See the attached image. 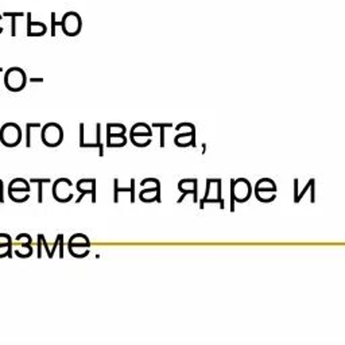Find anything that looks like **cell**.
<instances>
[{
  "label": "cell",
  "mask_w": 345,
  "mask_h": 345,
  "mask_svg": "<svg viewBox=\"0 0 345 345\" xmlns=\"http://www.w3.org/2000/svg\"><path fill=\"white\" fill-rule=\"evenodd\" d=\"M27 84V76L23 69L12 66L5 72L4 85L9 92H20Z\"/></svg>",
  "instance_id": "6da1fadb"
},
{
  "label": "cell",
  "mask_w": 345,
  "mask_h": 345,
  "mask_svg": "<svg viewBox=\"0 0 345 345\" xmlns=\"http://www.w3.org/2000/svg\"><path fill=\"white\" fill-rule=\"evenodd\" d=\"M64 141V130L57 123H47L42 128V142L46 147H57Z\"/></svg>",
  "instance_id": "7a4b0ae2"
},
{
  "label": "cell",
  "mask_w": 345,
  "mask_h": 345,
  "mask_svg": "<svg viewBox=\"0 0 345 345\" xmlns=\"http://www.w3.org/2000/svg\"><path fill=\"white\" fill-rule=\"evenodd\" d=\"M0 142L5 147H15L22 142V130L16 123H5L0 128Z\"/></svg>",
  "instance_id": "3957f363"
},
{
  "label": "cell",
  "mask_w": 345,
  "mask_h": 345,
  "mask_svg": "<svg viewBox=\"0 0 345 345\" xmlns=\"http://www.w3.org/2000/svg\"><path fill=\"white\" fill-rule=\"evenodd\" d=\"M61 23H62L61 28L66 36H76L81 32L82 19L80 14L74 12V11H69V12L64 14Z\"/></svg>",
  "instance_id": "277c9868"
},
{
  "label": "cell",
  "mask_w": 345,
  "mask_h": 345,
  "mask_svg": "<svg viewBox=\"0 0 345 345\" xmlns=\"http://www.w3.org/2000/svg\"><path fill=\"white\" fill-rule=\"evenodd\" d=\"M72 185V181L68 179V178L57 179L54 182V185H53V197H54V200L58 201V202H62V204H66L69 201H72L73 193L70 190Z\"/></svg>",
  "instance_id": "5b68a950"
},
{
  "label": "cell",
  "mask_w": 345,
  "mask_h": 345,
  "mask_svg": "<svg viewBox=\"0 0 345 345\" xmlns=\"http://www.w3.org/2000/svg\"><path fill=\"white\" fill-rule=\"evenodd\" d=\"M77 190L80 191V197H78L76 202H80V201L85 197V195L91 194L92 195V202L95 204L96 202V179L95 178H84V179H80L77 182Z\"/></svg>",
  "instance_id": "8992f818"
},
{
  "label": "cell",
  "mask_w": 345,
  "mask_h": 345,
  "mask_svg": "<svg viewBox=\"0 0 345 345\" xmlns=\"http://www.w3.org/2000/svg\"><path fill=\"white\" fill-rule=\"evenodd\" d=\"M12 250H14V254L18 256V258L27 259L30 258L34 252L32 250V243H27V241H12Z\"/></svg>",
  "instance_id": "52a82bcc"
},
{
  "label": "cell",
  "mask_w": 345,
  "mask_h": 345,
  "mask_svg": "<svg viewBox=\"0 0 345 345\" xmlns=\"http://www.w3.org/2000/svg\"><path fill=\"white\" fill-rule=\"evenodd\" d=\"M27 35L28 36H42L47 32V26L43 22H32L31 14L27 12Z\"/></svg>",
  "instance_id": "ba28073f"
},
{
  "label": "cell",
  "mask_w": 345,
  "mask_h": 345,
  "mask_svg": "<svg viewBox=\"0 0 345 345\" xmlns=\"http://www.w3.org/2000/svg\"><path fill=\"white\" fill-rule=\"evenodd\" d=\"M139 198L143 202H153V201H157V202H161V186L157 187H146L139 193Z\"/></svg>",
  "instance_id": "9c48e42d"
},
{
  "label": "cell",
  "mask_w": 345,
  "mask_h": 345,
  "mask_svg": "<svg viewBox=\"0 0 345 345\" xmlns=\"http://www.w3.org/2000/svg\"><path fill=\"white\" fill-rule=\"evenodd\" d=\"M124 191V193H130L131 194V202H135V179L131 178V186L130 187H120L119 186V179L115 178L114 181V201L118 204L119 202V194Z\"/></svg>",
  "instance_id": "30bf717a"
},
{
  "label": "cell",
  "mask_w": 345,
  "mask_h": 345,
  "mask_svg": "<svg viewBox=\"0 0 345 345\" xmlns=\"http://www.w3.org/2000/svg\"><path fill=\"white\" fill-rule=\"evenodd\" d=\"M178 190L183 194L191 193L194 195V202H197V179H182L178 183Z\"/></svg>",
  "instance_id": "8fae6325"
},
{
  "label": "cell",
  "mask_w": 345,
  "mask_h": 345,
  "mask_svg": "<svg viewBox=\"0 0 345 345\" xmlns=\"http://www.w3.org/2000/svg\"><path fill=\"white\" fill-rule=\"evenodd\" d=\"M174 145L179 146V147H186V146L191 145L195 146L194 143V131L181 132L179 135L174 138Z\"/></svg>",
  "instance_id": "7c38bea8"
},
{
  "label": "cell",
  "mask_w": 345,
  "mask_h": 345,
  "mask_svg": "<svg viewBox=\"0 0 345 345\" xmlns=\"http://www.w3.org/2000/svg\"><path fill=\"white\" fill-rule=\"evenodd\" d=\"M130 132H131V137H153L150 126H147L146 123H137L135 126H132Z\"/></svg>",
  "instance_id": "4fadbf2b"
},
{
  "label": "cell",
  "mask_w": 345,
  "mask_h": 345,
  "mask_svg": "<svg viewBox=\"0 0 345 345\" xmlns=\"http://www.w3.org/2000/svg\"><path fill=\"white\" fill-rule=\"evenodd\" d=\"M68 247H88L91 248V241L86 235L82 233H74L68 241Z\"/></svg>",
  "instance_id": "5bb4252c"
},
{
  "label": "cell",
  "mask_w": 345,
  "mask_h": 345,
  "mask_svg": "<svg viewBox=\"0 0 345 345\" xmlns=\"http://www.w3.org/2000/svg\"><path fill=\"white\" fill-rule=\"evenodd\" d=\"M127 128L124 124L120 123H108L107 124V137H112V135H126Z\"/></svg>",
  "instance_id": "9a60e30c"
},
{
  "label": "cell",
  "mask_w": 345,
  "mask_h": 345,
  "mask_svg": "<svg viewBox=\"0 0 345 345\" xmlns=\"http://www.w3.org/2000/svg\"><path fill=\"white\" fill-rule=\"evenodd\" d=\"M8 190H27L30 191V185L23 178H15L8 183Z\"/></svg>",
  "instance_id": "2e32d148"
},
{
  "label": "cell",
  "mask_w": 345,
  "mask_h": 345,
  "mask_svg": "<svg viewBox=\"0 0 345 345\" xmlns=\"http://www.w3.org/2000/svg\"><path fill=\"white\" fill-rule=\"evenodd\" d=\"M127 145V138L126 135H112L107 137V146L108 147H123Z\"/></svg>",
  "instance_id": "e0dca14e"
},
{
  "label": "cell",
  "mask_w": 345,
  "mask_h": 345,
  "mask_svg": "<svg viewBox=\"0 0 345 345\" xmlns=\"http://www.w3.org/2000/svg\"><path fill=\"white\" fill-rule=\"evenodd\" d=\"M27 190H8V197L14 202H24L30 198Z\"/></svg>",
  "instance_id": "ac0fdd59"
},
{
  "label": "cell",
  "mask_w": 345,
  "mask_h": 345,
  "mask_svg": "<svg viewBox=\"0 0 345 345\" xmlns=\"http://www.w3.org/2000/svg\"><path fill=\"white\" fill-rule=\"evenodd\" d=\"M50 178H38V179L32 178V179H30V183H38V202L39 204L43 202V186H45V183H50Z\"/></svg>",
  "instance_id": "d6986e66"
},
{
  "label": "cell",
  "mask_w": 345,
  "mask_h": 345,
  "mask_svg": "<svg viewBox=\"0 0 345 345\" xmlns=\"http://www.w3.org/2000/svg\"><path fill=\"white\" fill-rule=\"evenodd\" d=\"M68 250L69 254L72 255L73 258L77 259L85 258V256H88L89 252H91V250H89L88 247H68Z\"/></svg>",
  "instance_id": "ffe728a7"
},
{
  "label": "cell",
  "mask_w": 345,
  "mask_h": 345,
  "mask_svg": "<svg viewBox=\"0 0 345 345\" xmlns=\"http://www.w3.org/2000/svg\"><path fill=\"white\" fill-rule=\"evenodd\" d=\"M12 241L0 243V259L12 258V255H14V250H12Z\"/></svg>",
  "instance_id": "44dd1931"
},
{
  "label": "cell",
  "mask_w": 345,
  "mask_h": 345,
  "mask_svg": "<svg viewBox=\"0 0 345 345\" xmlns=\"http://www.w3.org/2000/svg\"><path fill=\"white\" fill-rule=\"evenodd\" d=\"M154 128H159L161 130V138H159V145L161 147H165V132H166V128L172 127V123H154L153 124Z\"/></svg>",
  "instance_id": "7402d4cb"
},
{
  "label": "cell",
  "mask_w": 345,
  "mask_h": 345,
  "mask_svg": "<svg viewBox=\"0 0 345 345\" xmlns=\"http://www.w3.org/2000/svg\"><path fill=\"white\" fill-rule=\"evenodd\" d=\"M3 16L11 18V35L15 36L16 35V16H24V14L23 12H4Z\"/></svg>",
  "instance_id": "603a6c76"
},
{
  "label": "cell",
  "mask_w": 345,
  "mask_h": 345,
  "mask_svg": "<svg viewBox=\"0 0 345 345\" xmlns=\"http://www.w3.org/2000/svg\"><path fill=\"white\" fill-rule=\"evenodd\" d=\"M42 126L39 123H27L26 124V146L27 147H31V134L32 130L35 128H41Z\"/></svg>",
  "instance_id": "cb8c5ba5"
},
{
  "label": "cell",
  "mask_w": 345,
  "mask_h": 345,
  "mask_svg": "<svg viewBox=\"0 0 345 345\" xmlns=\"http://www.w3.org/2000/svg\"><path fill=\"white\" fill-rule=\"evenodd\" d=\"M130 139H131L132 145L137 147H147L151 143V138L149 137H131L130 135Z\"/></svg>",
  "instance_id": "d4e9b609"
},
{
  "label": "cell",
  "mask_w": 345,
  "mask_h": 345,
  "mask_svg": "<svg viewBox=\"0 0 345 345\" xmlns=\"http://www.w3.org/2000/svg\"><path fill=\"white\" fill-rule=\"evenodd\" d=\"M142 187H157L161 186V182L157 178H146L143 181L141 182Z\"/></svg>",
  "instance_id": "484cf974"
},
{
  "label": "cell",
  "mask_w": 345,
  "mask_h": 345,
  "mask_svg": "<svg viewBox=\"0 0 345 345\" xmlns=\"http://www.w3.org/2000/svg\"><path fill=\"white\" fill-rule=\"evenodd\" d=\"M50 18H51L50 35L51 36H55V35H57V34H55V28L61 27V26H62V23H61V20H57V15H55V12H51Z\"/></svg>",
  "instance_id": "4316f807"
},
{
  "label": "cell",
  "mask_w": 345,
  "mask_h": 345,
  "mask_svg": "<svg viewBox=\"0 0 345 345\" xmlns=\"http://www.w3.org/2000/svg\"><path fill=\"white\" fill-rule=\"evenodd\" d=\"M14 240L16 241H27V243H32V239L30 235H27V233H20V235H18L16 236V239H14Z\"/></svg>",
  "instance_id": "83f0119b"
},
{
  "label": "cell",
  "mask_w": 345,
  "mask_h": 345,
  "mask_svg": "<svg viewBox=\"0 0 345 345\" xmlns=\"http://www.w3.org/2000/svg\"><path fill=\"white\" fill-rule=\"evenodd\" d=\"M36 239H38V240H36V255H38V258H42L41 248H42V244H43V243H42V239H41V236H39V235H38V237H36Z\"/></svg>",
  "instance_id": "f1b7e54d"
},
{
  "label": "cell",
  "mask_w": 345,
  "mask_h": 345,
  "mask_svg": "<svg viewBox=\"0 0 345 345\" xmlns=\"http://www.w3.org/2000/svg\"><path fill=\"white\" fill-rule=\"evenodd\" d=\"M59 258H64V235H61V240H59Z\"/></svg>",
  "instance_id": "f546056e"
},
{
  "label": "cell",
  "mask_w": 345,
  "mask_h": 345,
  "mask_svg": "<svg viewBox=\"0 0 345 345\" xmlns=\"http://www.w3.org/2000/svg\"><path fill=\"white\" fill-rule=\"evenodd\" d=\"M14 239L7 235V233H0V243H5V241H12Z\"/></svg>",
  "instance_id": "4dcf8cb0"
},
{
  "label": "cell",
  "mask_w": 345,
  "mask_h": 345,
  "mask_svg": "<svg viewBox=\"0 0 345 345\" xmlns=\"http://www.w3.org/2000/svg\"><path fill=\"white\" fill-rule=\"evenodd\" d=\"M0 202H4V185L1 179H0Z\"/></svg>",
  "instance_id": "1f68e13d"
},
{
  "label": "cell",
  "mask_w": 345,
  "mask_h": 345,
  "mask_svg": "<svg viewBox=\"0 0 345 345\" xmlns=\"http://www.w3.org/2000/svg\"><path fill=\"white\" fill-rule=\"evenodd\" d=\"M41 236V239H42V243H43V245H45V250H46V252H47V256H50V252H51V250L49 248V244H47V241H46V239H45V236L43 235H39Z\"/></svg>",
  "instance_id": "d6a6232c"
},
{
  "label": "cell",
  "mask_w": 345,
  "mask_h": 345,
  "mask_svg": "<svg viewBox=\"0 0 345 345\" xmlns=\"http://www.w3.org/2000/svg\"><path fill=\"white\" fill-rule=\"evenodd\" d=\"M30 82H43V78H30Z\"/></svg>",
  "instance_id": "836d02e7"
},
{
  "label": "cell",
  "mask_w": 345,
  "mask_h": 345,
  "mask_svg": "<svg viewBox=\"0 0 345 345\" xmlns=\"http://www.w3.org/2000/svg\"><path fill=\"white\" fill-rule=\"evenodd\" d=\"M1 18H3V15H0V34L3 32V26H1Z\"/></svg>",
  "instance_id": "e575fe53"
},
{
  "label": "cell",
  "mask_w": 345,
  "mask_h": 345,
  "mask_svg": "<svg viewBox=\"0 0 345 345\" xmlns=\"http://www.w3.org/2000/svg\"><path fill=\"white\" fill-rule=\"evenodd\" d=\"M1 72H3V68H0V73H1Z\"/></svg>",
  "instance_id": "d590c367"
}]
</instances>
